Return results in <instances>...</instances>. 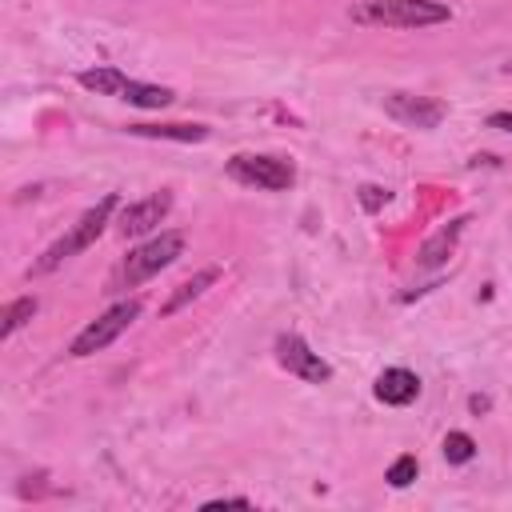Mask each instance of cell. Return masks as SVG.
I'll use <instances>...</instances> for the list:
<instances>
[{"instance_id": "cell-1", "label": "cell", "mask_w": 512, "mask_h": 512, "mask_svg": "<svg viewBox=\"0 0 512 512\" xmlns=\"http://www.w3.org/2000/svg\"><path fill=\"white\" fill-rule=\"evenodd\" d=\"M116 204H120V196L116 192H108L100 204H92L60 240H52L44 252H40V260H32V268H28V276H48V272H56L64 260H72L76 252H84V248H92L96 244V236L104 232V224L112 220V212H116Z\"/></svg>"}, {"instance_id": "cell-2", "label": "cell", "mask_w": 512, "mask_h": 512, "mask_svg": "<svg viewBox=\"0 0 512 512\" xmlns=\"http://www.w3.org/2000/svg\"><path fill=\"white\" fill-rule=\"evenodd\" d=\"M452 12L436 0H364L352 8L356 24H376V28H428L444 24Z\"/></svg>"}, {"instance_id": "cell-3", "label": "cell", "mask_w": 512, "mask_h": 512, "mask_svg": "<svg viewBox=\"0 0 512 512\" xmlns=\"http://www.w3.org/2000/svg\"><path fill=\"white\" fill-rule=\"evenodd\" d=\"M180 252H184V232H160V236L144 240L140 248H132V252L124 256V264H120V272H116V284H120V288H136V284H144L148 276H156L160 268H168Z\"/></svg>"}, {"instance_id": "cell-4", "label": "cell", "mask_w": 512, "mask_h": 512, "mask_svg": "<svg viewBox=\"0 0 512 512\" xmlns=\"http://www.w3.org/2000/svg\"><path fill=\"white\" fill-rule=\"evenodd\" d=\"M228 176L236 184H248V188H264V192H284L296 184V168L292 160H280V156H256V152H240L228 160Z\"/></svg>"}, {"instance_id": "cell-5", "label": "cell", "mask_w": 512, "mask_h": 512, "mask_svg": "<svg viewBox=\"0 0 512 512\" xmlns=\"http://www.w3.org/2000/svg\"><path fill=\"white\" fill-rule=\"evenodd\" d=\"M136 316H140V300H136V296H128V300L112 304L104 316H96V320H92V324L72 340V348H68V352H72L76 360H84V356H92V352L108 348V344H112V340H116V336H120Z\"/></svg>"}, {"instance_id": "cell-6", "label": "cell", "mask_w": 512, "mask_h": 512, "mask_svg": "<svg viewBox=\"0 0 512 512\" xmlns=\"http://www.w3.org/2000/svg\"><path fill=\"white\" fill-rule=\"evenodd\" d=\"M276 360H280V368H288L292 376H300L308 384H328L332 380V364L320 360V352H312L296 332L276 336Z\"/></svg>"}, {"instance_id": "cell-7", "label": "cell", "mask_w": 512, "mask_h": 512, "mask_svg": "<svg viewBox=\"0 0 512 512\" xmlns=\"http://www.w3.org/2000/svg\"><path fill=\"white\" fill-rule=\"evenodd\" d=\"M384 112H388L392 120L408 124V128H436V124L448 116V108H444L440 100H432V96H408V92L384 96Z\"/></svg>"}, {"instance_id": "cell-8", "label": "cell", "mask_w": 512, "mask_h": 512, "mask_svg": "<svg viewBox=\"0 0 512 512\" xmlns=\"http://www.w3.org/2000/svg\"><path fill=\"white\" fill-rule=\"evenodd\" d=\"M168 212H172V196H168V192L144 196V200H136V204H128V208L120 212V232H124V236H144V232H152Z\"/></svg>"}, {"instance_id": "cell-9", "label": "cell", "mask_w": 512, "mask_h": 512, "mask_svg": "<svg viewBox=\"0 0 512 512\" xmlns=\"http://www.w3.org/2000/svg\"><path fill=\"white\" fill-rule=\"evenodd\" d=\"M376 400L380 404H392V408H404V404H412L416 396H420V376L416 372H408V368H384L380 376H376Z\"/></svg>"}, {"instance_id": "cell-10", "label": "cell", "mask_w": 512, "mask_h": 512, "mask_svg": "<svg viewBox=\"0 0 512 512\" xmlns=\"http://www.w3.org/2000/svg\"><path fill=\"white\" fill-rule=\"evenodd\" d=\"M464 224H468V216H456V220H448L436 236H428V240L420 244V252H416V264H420V268H440V264L456 252V240H460Z\"/></svg>"}, {"instance_id": "cell-11", "label": "cell", "mask_w": 512, "mask_h": 512, "mask_svg": "<svg viewBox=\"0 0 512 512\" xmlns=\"http://www.w3.org/2000/svg\"><path fill=\"white\" fill-rule=\"evenodd\" d=\"M132 136H144V140H180V144H200L208 140V128L204 124H128Z\"/></svg>"}, {"instance_id": "cell-12", "label": "cell", "mask_w": 512, "mask_h": 512, "mask_svg": "<svg viewBox=\"0 0 512 512\" xmlns=\"http://www.w3.org/2000/svg\"><path fill=\"white\" fill-rule=\"evenodd\" d=\"M216 280H220V268H204V272H196L192 280H184V284H180V288H176V292L168 296V304L160 308V316H176V312H180L184 304L200 300V296H204V292H208V288H212Z\"/></svg>"}, {"instance_id": "cell-13", "label": "cell", "mask_w": 512, "mask_h": 512, "mask_svg": "<svg viewBox=\"0 0 512 512\" xmlns=\"http://www.w3.org/2000/svg\"><path fill=\"white\" fill-rule=\"evenodd\" d=\"M172 88H164V84H144V80H124V92H120V100H128V104H136V108H164V104H172Z\"/></svg>"}, {"instance_id": "cell-14", "label": "cell", "mask_w": 512, "mask_h": 512, "mask_svg": "<svg viewBox=\"0 0 512 512\" xmlns=\"http://www.w3.org/2000/svg\"><path fill=\"white\" fill-rule=\"evenodd\" d=\"M124 72L120 68H88V72H80V84L88 88V92H100V96H120L124 92Z\"/></svg>"}, {"instance_id": "cell-15", "label": "cell", "mask_w": 512, "mask_h": 512, "mask_svg": "<svg viewBox=\"0 0 512 512\" xmlns=\"http://www.w3.org/2000/svg\"><path fill=\"white\" fill-rule=\"evenodd\" d=\"M36 308H40V304H36V296H20V300H12V304L4 308V324H0V336L8 340L16 328H24V324L36 316Z\"/></svg>"}, {"instance_id": "cell-16", "label": "cell", "mask_w": 512, "mask_h": 512, "mask_svg": "<svg viewBox=\"0 0 512 512\" xmlns=\"http://www.w3.org/2000/svg\"><path fill=\"white\" fill-rule=\"evenodd\" d=\"M476 456V440L468 432H448L444 436V460L448 464H468Z\"/></svg>"}, {"instance_id": "cell-17", "label": "cell", "mask_w": 512, "mask_h": 512, "mask_svg": "<svg viewBox=\"0 0 512 512\" xmlns=\"http://www.w3.org/2000/svg\"><path fill=\"white\" fill-rule=\"evenodd\" d=\"M416 472H420L416 456H400V460H392V468L384 472V480H388L392 488H408V484L416 480Z\"/></svg>"}, {"instance_id": "cell-18", "label": "cell", "mask_w": 512, "mask_h": 512, "mask_svg": "<svg viewBox=\"0 0 512 512\" xmlns=\"http://www.w3.org/2000/svg\"><path fill=\"white\" fill-rule=\"evenodd\" d=\"M384 200H388V192H384V188H376V184H364V188H360V204H364L368 212H376Z\"/></svg>"}, {"instance_id": "cell-19", "label": "cell", "mask_w": 512, "mask_h": 512, "mask_svg": "<svg viewBox=\"0 0 512 512\" xmlns=\"http://www.w3.org/2000/svg\"><path fill=\"white\" fill-rule=\"evenodd\" d=\"M248 504H252V500H248V496H228V500H208V504H204V508H208V512H212V508H248Z\"/></svg>"}, {"instance_id": "cell-20", "label": "cell", "mask_w": 512, "mask_h": 512, "mask_svg": "<svg viewBox=\"0 0 512 512\" xmlns=\"http://www.w3.org/2000/svg\"><path fill=\"white\" fill-rule=\"evenodd\" d=\"M488 128H500V132H512V112H492V116H488Z\"/></svg>"}, {"instance_id": "cell-21", "label": "cell", "mask_w": 512, "mask_h": 512, "mask_svg": "<svg viewBox=\"0 0 512 512\" xmlns=\"http://www.w3.org/2000/svg\"><path fill=\"white\" fill-rule=\"evenodd\" d=\"M468 404H472V412H484V408H488V400H484V396H472Z\"/></svg>"}, {"instance_id": "cell-22", "label": "cell", "mask_w": 512, "mask_h": 512, "mask_svg": "<svg viewBox=\"0 0 512 512\" xmlns=\"http://www.w3.org/2000/svg\"><path fill=\"white\" fill-rule=\"evenodd\" d=\"M504 72H512V64H508V68H504Z\"/></svg>"}]
</instances>
